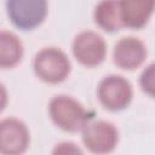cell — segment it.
I'll return each instance as SVG.
<instances>
[{
  "mask_svg": "<svg viewBox=\"0 0 155 155\" xmlns=\"http://www.w3.org/2000/svg\"><path fill=\"white\" fill-rule=\"evenodd\" d=\"M70 70L69 58L57 47H45L34 58V71L44 82L61 84L69 76Z\"/></svg>",
  "mask_w": 155,
  "mask_h": 155,
  "instance_id": "cell-1",
  "label": "cell"
},
{
  "mask_svg": "<svg viewBox=\"0 0 155 155\" xmlns=\"http://www.w3.org/2000/svg\"><path fill=\"white\" fill-rule=\"evenodd\" d=\"M48 113L53 124L63 131L78 132L86 124L84 105L69 96H56L50 101Z\"/></svg>",
  "mask_w": 155,
  "mask_h": 155,
  "instance_id": "cell-2",
  "label": "cell"
},
{
  "mask_svg": "<svg viewBox=\"0 0 155 155\" xmlns=\"http://www.w3.org/2000/svg\"><path fill=\"white\" fill-rule=\"evenodd\" d=\"M7 15L11 23L21 30H33L42 24L47 16V0H7Z\"/></svg>",
  "mask_w": 155,
  "mask_h": 155,
  "instance_id": "cell-3",
  "label": "cell"
},
{
  "mask_svg": "<svg viewBox=\"0 0 155 155\" xmlns=\"http://www.w3.org/2000/svg\"><path fill=\"white\" fill-rule=\"evenodd\" d=\"M98 99L104 109L109 111H120L126 109L133 97L132 85L120 75H109L104 78L97 90Z\"/></svg>",
  "mask_w": 155,
  "mask_h": 155,
  "instance_id": "cell-4",
  "label": "cell"
},
{
  "mask_svg": "<svg viewBox=\"0 0 155 155\" xmlns=\"http://www.w3.org/2000/svg\"><path fill=\"white\" fill-rule=\"evenodd\" d=\"M82 142L92 153H110L119 142V132L109 121H91L82 127Z\"/></svg>",
  "mask_w": 155,
  "mask_h": 155,
  "instance_id": "cell-5",
  "label": "cell"
},
{
  "mask_svg": "<svg viewBox=\"0 0 155 155\" xmlns=\"http://www.w3.org/2000/svg\"><path fill=\"white\" fill-rule=\"evenodd\" d=\"M73 53L81 65L93 68L105 59L107 44L99 34L90 30L82 31L73 41Z\"/></svg>",
  "mask_w": 155,
  "mask_h": 155,
  "instance_id": "cell-6",
  "label": "cell"
},
{
  "mask_svg": "<svg viewBox=\"0 0 155 155\" xmlns=\"http://www.w3.org/2000/svg\"><path fill=\"white\" fill-rule=\"evenodd\" d=\"M30 142L24 122L16 117H6L0 122V153L17 155L27 150Z\"/></svg>",
  "mask_w": 155,
  "mask_h": 155,
  "instance_id": "cell-7",
  "label": "cell"
},
{
  "mask_svg": "<svg viewBox=\"0 0 155 155\" xmlns=\"http://www.w3.org/2000/svg\"><path fill=\"white\" fill-rule=\"evenodd\" d=\"M147 47L144 42L133 36L120 39L113 51V62L124 70H134L139 68L147 59Z\"/></svg>",
  "mask_w": 155,
  "mask_h": 155,
  "instance_id": "cell-8",
  "label": "cell"
},
{
  "mask_svg": "<svg viewBox=\"0 0 155 155\" xmlns=\"http://www.w3.org/2000/svg\"><path fill=\"white\" fill-rule=\"evenodd\" d=\"M124 27L143 28L155 11V0H117Z\"/></svg>",
  "mask_w": 155,
  "mask_h": 155,
  "instance_id": "cell-9",
  "label": "cell"
},
{
  "mask_svg": "<svg viewBox=\"0 0 155 155\" xmlns=\"http://www.w3.org/2000/svg\"><path fill=\"white\" fill-rule=\"evenodd\" d=\"M96 24L107 33H115L122 25L117 0H101L93 13Z\"/></svg>",
  "mask_w": 155,
  "mask_h": 155,
  "instance_id": "cell-10",
  "label": "cell"
},
{
  "mask_svg": "<svg viewBox=\"0 0 155 155\" xmlns=\"http://www.w3.org/2000/svg\"><path fill=\"white\" fill-rule=\"evenodd\" d=\"M23 57V45L21 40L10 31L0 33V67L2 69L16 67Z\"/></svg>",
  "mask_w": 155,
  "mask_h": 155,
  "instance_id": "cell-11",
  "label": "cell"
},
{
  "mask_svg": "<svg viewBox=\"0 0 155 155\" xmlns=\"http://www.w3.org/2000/svg\"><path fill=\"white\" fill-rule=\"evenodd\" d=\"M139 84L144 93L155 98V63L148 65L143 70L139 79Z\"/></svg>",
  "mask_w": 155,
  "mask_h": 155,
  "instance_id": "cell-12",
  "label": "cell"
},
{
  "mask_svg": "<svg viewBox=\"0 0 155 155\" xmlns=\"http://www.w3.org/2000/svg\"><path fill=\"white\" fill-rule=\"evenodd\" d=\"M70 154V153H82L79 148H76L73 143H62L57 145V148L53 150V154Z\"/></svg>",
  "mask_w": 155,
  "mask_h": 155,
  "instance_id": "cell-13",
  "label": "cell"
}]
</instances>
